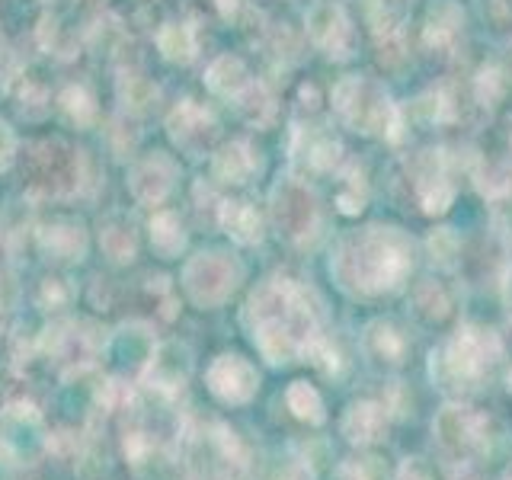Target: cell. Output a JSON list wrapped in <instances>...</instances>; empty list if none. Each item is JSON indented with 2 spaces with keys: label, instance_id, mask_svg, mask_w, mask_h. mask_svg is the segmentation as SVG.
<instances>
[{
  "label": "cell",
  "instance_id": "obj_36",
  "mask_svg": "<svg viewBox=\"0 0 512 480\" xmlns=\"http://www.w3.org/2000/svg\"><path fill=\"white\" fill-rule=\"evenodd\" d=\"M381 404H384V410H388V416H397V420H407V416L413 413L410 410V397H407L404 388H400V381L391 384V391L384 394Z\"/></svg>",
  "mask_w": 512,
  "mask_h": 480
},
{
  "label": "cell",
  "instance_id": "obj_45",
  "mask_svg": "<svg viewBox=\"0 0 512 480\" xmlns=\"http://www.w3.org/2000/svg\"><path fill=\"white\" fill-rule=\"evenodd\" d=\"M500 480H512V464H509V468H506V474H503Z\"/></svg>",
  "mask_w": 512,
  "mask_h": 480
},
{
  "label": "cell",
  "instance_id": "obj_10",
  "mask_svg": "<svg viewBox=\"0 0 512 480\" xmlns=\"http://www.w3.org/2000/svg\"><path fill=\"white\" fill-rule=\"evenodd\" d=\"M42 445V413L29 400H10L0 410V445L7 455H23L29 445Z\"/></svg>",
  "mask_w": 512,
  "mask_h": 480
},
{
  "label": "cell",
  "instance_id": "obj_21",
  "mask_svg": "<svg viewBox=\"0 0 512 480\" xmlns=\"http://www.w3.org/2000/svg\"><path fill=\"white\" fill-rule=\"evenodd\" d=\"M100 247L112 263H132L138 250L132 221H125L122 215H112L100 231Z\"/></svg>",
  "mask_w": 512,
  "mask_h": 480
},
{
  "label": "cell",
  "instance_id": "obj_18",
  "mask_svg": "<svg viewBox=\"0 0 512 480\" xmlns=\"http://www.w3.org/2000/svg\"><path fill=\"white\" fill-rule=\"evenodd\" d=\"M218 221H221V228L244 247L260 244L263 240V218L256 215V208L247 202H221Z\"/></svg>",
  "mask_w": 512,
  "mask_h": 480
},
{
  "label": "cell",
  "instance_id": "obj_43",
  "mask_svg": "<svg viewBox=\"0 0 512 480\" xmlns=\"http://www.w3.org/2000/svg\"><path fill=\"white\" fill-rule=\"evenodd\" d=\"M503 298H506V311H509V317H512V266H509L506 282H503Z\"/></svg>",
  "mask_w": 512,
  "mask_h": 480
},
{
  "label": "cell",
  "instance_id": "obj_44",
  "mask_svg": "<svg viewBox=\"0 0 512 480\" xmlns=\"http://www.w3.org/2000/svg\"><path fill=\"white\" fill-rule=\"evenodd\" d=\"M218 10H221L224 16H234V13H237V0H218Z\"/></svg>",
  "mask_w": 512,
  "mask_h": 480
},
{
  "label": "cell",
  "instance_id": "obj_2",
  "mask_svg": "<svg viewBox=\"0 0 512 480\" xmlns=\"http://www.w3.org/2000/svg\"><path fill=\"white\" fill-rule=\"evenodd\" d=\"M500 359H503L500 336L487 327L464 324L445 346L429 352V378L442 394L461 400L474 394L490 378Z\"/></svg>",
  "mask_w": 512,
  "mask_h": 480
},
{
  "label": "cell",
  "instance_id": "obj_4",
  "mask_svg": "<svg viewBox=\"0 0 512 480\" xmlns=\"http://www.w3.org/2000/svg\"><path fill=\"white\" fill-rule=\"evenodd\" d=\"M432 436H436L445 455H452L458 461L471 455H484V452L490 455L493 420L487 413L468 407L464 400H448L436 413V420H432Z\"/></svg>",
  "mask_w": 512,
  "mask_h": 480
},
{
  "label": "cell",
  "instance_id": "obj_32",
  "mask_svg": "<svg viewBox=\"0 0 512 480\" xmlns=\"http://www.w3.org/2000/svg\"><path fill=\"white\" fill-rule=\"evenodd\" d=\"M477 96H480V103L484 106H493L496 100L503 96V77L496 68H487V71H480L477 77Z\"/></svg>",
  "mask_w": 512,
  "mask_h": 480
},
{
  "label": "cell",
  "instance_id": "obj_42",
  "mask_svg": "<svg viewBox=\"0 0 512 480\" xmlns=\"http://www.w3.org/2000/svg\"><path fill=\"white\" fill-rule=\"evenodd\" d=\"M279 480H311V474L301 468V464H292V468H288Z\"/></svg>",
  "mask_w": 512,
  "mask_h": 480
},
{
  "label": "cell",
  "instance_id": "obj_39",
  "mask_svg": "<svg viewBox=\"0 0 512 480\" xmlns=\"http://www.w3.org/2000/svg\"><path fill=\"white\" fill-rule=\"evenodd\" d=\"M13 154H16V138L10 132V125L0 122V170H7L13 164Z\"/></svg>",
  "mask_w": 512,
  "mask_h": 480
},
{
  "label": "cell",
  "instance_id": "obj_1",
  "mask_svg": "<svg viewBox=\"0 0 512 480\" xmlns=\"http://www.w3.org/2000/svg\"><path fill=\"white\" fill-rule=\"evenodd\" d=\"M413 269V244L407 234L394 228H365L340 240L330 276L346 295L375 298L394 292L407 282Z\"/></svg>",
  "mask_w": 512,
  "mask_h": 480
},
{
  "label": "cell",
  "instance_id": "obj_3",
  "mask_svg": "<svg viewBox=\"0 0 512 480\" xmlns=\"http://www.w3.org/2000/svg\"><path fill=\"white\" fill-rule=\"evenodd\" d=\"M333 106L340 109V116L349 128H356L362 135L388 132L397 138L400 128V112L388 100L384 87H378L368 77H346L333 90Z\"/></svg>",
  "mask_w": 512,
  "mask_h": 480
},
{
  "label": "cell",
  "instance_id": "obj_7",
  "mask_svg": "<svg viewBox=\"0 0 512 480\" xmlns=\"http://www.w3.org/2000/svg\"><path fill=\"white\" fill-rule=\"evenodd\" d=\"M205 384L221 404L244 407L260 391V372H256V365L250 359L237 356V352H224V356H218L208 365Z\"/></svg>",
  "mask_w": 512,
  "mask_h": 480
},
{
  "label": "cell",
  "instance_id": "obj_40",
  "mask_svg": "<svg viewBox=\"0 0 512 480\" xmlns=\"http://www.w3.org/2000/svg\"><path fill=\"white\" fill-rule=\"evenodd\" d=\"M336 205H340L343 215H359L365 208V196L359 189L356 192H340V196H336Z\"/></svg>",
  "mask_w": 512,
  "mask_h": 480
},
{
  "label": "cell",
  "instance_id": "obj_23",
  "mask_svg": "<svg viewBox=\"0 0 512 480\" xmlns=\"http://www.w3.org/2000/svg\"><path fill=\"white\" fill-rule=\"evenodd\" d=\"M253 170H256V157L250 154L244 141H234L215 154V176L224 183H247Z\"/></svg>",
  "mask_w": 512,
  "mask_h": 480
},
{
  "label": "cell",
  "instance_id": "obj_14",
  "mask_svg": "<svg viewBox=\"0 0 512 480\" xmlns=\"http://www.w3.org/2000/svg\"><path fill=\"white\" fill-rule=\"evenodd\" d=\"M308 32L314 45L324 48L327 55L346 58L352 48V26L346 20V13L336 4H317L308 13Z\"/></svg>",
  "mask_w": 512,
  "mask_h": 480
},
{
  "label": "cell",
  "instance_id": "obj_20",
  "mask_svg": "<svg viewBox=\"0 0 512 480\" xmlns=\"http://www.w3.org/2000/svg\"><path fill=\"white\" fill-rule=\"evenodd\" d=\"M285 407L292 410L295 420L308 423V426H324L327 423V407L324 397L308 381H292L285 388Z\"/></svg>",
  "mask_w": 512,
  "mask_h": 480
},
{
  "label": "cell",
  "instance_id": "obj_19",
  "mask_svg": "<svg viewBox=\"0 0 512 480\" xmlns=\"http://www.w3.org/2000/svg\"><path fill=\"white\" fill-rule=\"evenodd\" d=\"M205 84H208V90H212V93L231 96V100H234V96L244 93L253 84V80H250V74L244 68V61L234 58V55H221V58L212 61V68H208Z\"/></svg>",
  "mask_w": 512,
  "mask_h": 480
},
{
  "label": "cell",
  "instance_id": "obj_16",
  "mask_svg": "<svg viewBox=\"0 0 512 480\" xmlns=\"http://www.w3.org/2000/svg\"><path fill=\"white\" fill-rule=\"evenodd\" d=\"M87 324H64V327H55V336H48L45 340V349L52 352V356L64 365H87L96 352V340L90 333H84Z\"/></svg>",
  "mask_w": 512,
  "mask_h": 480
},
{
  "label": "cell",
  "instance_id": "obj_15",
  "mask_svg": "<svg viewBox=\"0 0 512 480\" xmlns=\"http://www.w3.org/2000/svg\"><path fill=\"white\" fill-rule=\"evenodd\" d=\"M362 349H365V356L372 359L375 365L400 368V365L407 362L410 343H407V336L400 333L394 324H388V320H372V324L362 330Z\"/></svg>",
  "mask_w": 512,
  "mask_h": 480
},
{
  "label": "cell",
  "instance_id": "obj_26",
  "mask_svg": "<svg viewBox=\"0 0 512 480\" xmlns=\"http://www.w3.org/2000/svg\"><path fill=\"white\" fill-rule=\"evenodd\" d=\"M151 244L164 260H173V256L186 247V231H183L180 218L173 212H157L151 218Z\"/></svg>",
  "mask_w": 512,
  "mask_h": 480
},
{
  "label": "cell",
  "instance_id": "obj_8",
  "mask_svg": "<svg viewBox=\"0 0 512 480\" xmlns=\"http://www.w3.org/2000/svg\"><path fill=\"white\" fill-rule=\"evenodd\" d=\"M189 372H192L189 349L180 343H164L151 349L148 368H144V381H148V388H154L157 394L173 397L186 388Z\"/></svg>",
  "mask_w": 512,
  "mask_h": 480
},
{
  "label": "cell",
  "instance_id": "obj_29",
  "mask_svg": "<svg viewBox=\"0 0 512 480\" xmlns=\"http://www.w3.org/2000/svg\"><path fill=\"white\" fill-rule=\"evenodd\" d=\"M119 93H122L125 106H128V109H135V112H141V109H151V103L157 100V87L151 84V80L135 77V74H128V77L122 80Z\"/></svg>",
  "mask_w": 512,
  "mask_h": 480
},
{
  "label": "cell",
  "instance_id": "obj_17",
  "mask_svg": "<svg viewBox=\"0 0 512 480\" xmlns=\"http://www.w3.org/2000/svg\"><path fill=\"white\" fill-rule=\"evenodd\" d=\"M39 247L52 256V260H61V263L84 260L87 234L80 224H48V228L39 231Z\"/></svg>",
  "mask_w": 512,
  "mask_h": 480
},
{
  "label": "cell",
  "instance_id": "obj_11",
  "mask_svg": "<svg viewBox=\"0 0 512 480\" xmlns=\"http://www.w3.org/2000/svg\"><path fill=\"white\" fill-rule=\"evenodd\" d=\"M170 138L180 144L189 154H202L212 148V141L218 138V122L212 119V112H205L196 103H180L167 119Z\"/></svg>",
  "mask_w": 512,
  "mask_h": 480
},
{
  "label": "cell",
  "instance_id": "obj_24",
  "mask_svg": "<svg viewBox=\"0 0 512 480\" xmlns=\"http://www.w3.org/2000/svg\"><path fill=\"white\" fill-rule=\"evenodd\" d=\"M413 314L423 320V324H442L452 311V301H448L445 288L439 282H420L413 288Z\"/></svg>",
  "mask_w": 512,
  "mask_h": 480
},
{
  "label": "cell",
  "instance_id": "obj_12",
  "mask_svg": "<svg viewBox=\"0 0 512 480\" xmlns=\"http://www.w3.org/2000/svg\"><path fill=\"white\" fill-rule=\"evenodd\" d=\"M388 426H391V416L384 410V404H378V400H356V404H349L343 413L340 436L349 445L368 448L388 439Z\"/></svg>",
  "mask_w": 512,
  "mask_h": 480
},
{
  "label": "cell",
  "instance_id": "obj_25",
  "mask_svg": "<svg viewBox=\"0 0 512 480\" xmlns=\"http://www.w3.org/2000/svg\"><path fill=\"white\" fill-rule=\"evenodd\" d=\"M461 32V10L452 0H442L439 7H432L429 23H426V42L436 48H448Z\"/></svg>",
  "mask_w": 512,
  "mask_h": 480
},
{
  "label": "cell",
  "instance_id": "obj_22",
  "mask_svg": "<svg viewBox=\"0 0 512 480\" xmlns=\"http://www.w3.org/2000/svg\"><path fill=\"white\" fill-rule=\"evenodd\" d=\"M157 48H160V55H164L167 61L186 64V61L196 58V52H199L196 29L186 26V23H167V26H160V32H157Z\"/></svg>",
  "mask_w": 512,
  "mask_h": 480
},
{
  "label": "cell",
  "instance_id": "obj_35",
  "mask_svg": "<svg viewBox=\"0 0 512 480\" xmlns=\"http://www.w3.org/2000/svg\"><path fill=\"white\" fill-rule=\"evenodd\" d=\"M394 480H436V477H432V468H429L426 458L413 455V458H404L397 464Z\"/></svg>",
  "mask_w": 512,
  "mask_h": 480
},
{
  "label": "cell",
  "instance_id": "obj_5",
  "mask_svg": "<svg viewBox=\"0 0 512 480\" xmlns=\"http://www.w3.org/2000/svg\"><path fill=\"white\" fill-rule=\"evenodd\" d=\"M244 269L228 253H199L183 269V285L199 308H218L231 298Z\"/></svg>",
  "mask_w": 512,
  "mask_h": 480
},
{
  "label": "cell",
  "instance_id": "obj_28",
  "mask_svg": "<svg viewBox=\"0 0 512 480\" xmlns=\"http://www.w3.org/2000/svg\"><path fill=\"white\" fill-rule=\"evenodd\" d=\"M237 100V109L244 112V119L247 122H256V125H266L269 116H272V100H269V93L260 87V84H250L240 96H234Z\"/></svg>",
  "mask_w": 512,
  "mask_h": 480
},
{
  "label": "cell",
  "instance_id": "obj_27",
  "mask_svg": "<svg viewBox=\"0 0 512 480\" xmlns=\"http://www.w3.org/2000/svg\"><path fill=\"white\" fill-rule=\"evenodd\" d=\"M301 359H304V362H311L314 368H320V372H324V375H340V368H343L340 352L333 349V343L327 340L324 333H314L311 340L304 343Z\"/></svg>",
  "mask_w": 512,
  "mask_h": 480
},
{
  "label": "cell",
  "instance_id": "obj_31",
  "mask_svg": "<svg viewBox=\"0 0 512 480\" xmlns=\"http://www.w3.org/2000/svg\"><path fill=\"white\" fill-rule=\"evenodd\" d=\"M336 160H340V144L333 138H317L308 148V164L314 170H330V167H336Z\"/></svg>",
  "mask_w": 512,
  "mask_h": 480
},
{
  "label": "cell",
  "instance_id": "obj_13",
  "mask_svg": "<svg viewBox=\"0 0 512 480\" xmlns=\"http://www.w3.org/2000/svg\"><path fill=\"white\" fill-rule=\"evenodd\" d=\"M176 180V164L167 154H151L135 164L132 176H128V186H132V196L144 205H160L167 199V192L173 189Z\"/></svg>",
  "mask_w": 512,
  "mask_h": 480
},
{
  "label": "cell",
  "instance_id": "obj_33",
  "mask_svg": "<svg viewBox=\"0 0 512 480\" xmlns=\"http://www.w3.org/2000/svg\"><path fill=\"white\" fill-rule=\"evenodd\" d=\"M429 250H432V260L439 263H452V256L458 253V240L452 234V228H442L429 237Z\"/></svg>",
  "mask_w": 512,
  "mask_h": 480
},
{
  "label": "cell",
  "instance_id": "obj_46",
  "mask_svg": "<svg viewBox=\"0 0 512 480\" xmlns=\"http://www.w3.org/2000/svg\"><path fill=\"white\" fill-rule=\"evenodd\" d=\"M509 391H512V384H509Z\"/></svg>",
  "mask_w": 512,
  "mask_h": 480
},
{
  "label": "cell",
  "instance_id": "obj_41",
  "mask_svg": "<svg viewBox=\"0 0 512 480\" xmlns=\"http://www.w3.org/2000/svg\"><path fill=\"white\" fill-rule=\"evenodd\" d=\"M452 480H487V474H484V468H480L474 458H464V461H458Z\"/></svg>",
  "mask_w": 512,
  "mask_h": 480
},
{
  "label": "cell",
  "instance_id": "obj_38",
  "mask_svg": "<svg viewBox=\"0 0 512 480\" xmlns=\"http://www.w3.org/2000/svg\"><path fill=\"white\" fill-rule=\"evenodd\" d=\"M16 74H20V61H16V55L10 52V48L0 45V93L13 84Z\"/></svg>",
  "mask_w": 512,
  "mask_h": 480
},
{
  "label": "cell",
  "instance_id": "obj_6",
  "mask_svg": "<svg viewBox=\"0 0 512 480\" xmlns=\"http://www.w3.org/2000/svg\"><path fill=\"white\" fill-rule=\"evenodd\" d=\"M272 218H276L279 231L288 240L304 244V240L317 234V224H320L314 192L301 180H282L276 192H272Z\"/></svg>",
  "mask_w": 512,
  "mask_h": 480
},
{
  "label": "cell",
  "instance_id": "obj_9",
  "mask_svg": "<svg viewBox=\"0 0 512 480\" xmlns=\"http://www.w3.org/2000/svg\"><path fill=\"white\" fill-rule=\"evenodd\" d=\"M32 186L42 192H71L77 186V157L61 144L45 141L32 151Z\"/></svg>",
  "mask_w": 512,
  "mask_h": 480
},
{
  "label": "cell",
  "instance_id": "obj_34",
  "mask_svg": "<svg viewBox=\"0 0 512 480\" xmlns=\"http://www.w3.org/2000/svg\"><path fill=\"white\" fill-rule=\"evenodd\" d=\"M151 452H154V442L148 439V432H128L125 436V458L132 461V464H144L151 458Z\"/></svg>",
  "mask_w": 512,
  "mask_h": 480
},
{
  "label": "cell",
  "instance_id": "obj_30",
  "mask_svg": "<svg viewBox=\"0 0 512 480\" xmlns=\"http://www.w3.org/2000/svg\"><path fill=\"white\" fill-rule=\"evenodd\" d=\"M61 106L64 112L77 122V125H90L96 119V106L90 100V93L84 87H68L61 93Z\"/></svg>",
  "mask_w": 512,
  "mask_h": 480
},
{
  "label": "cell",
  "instance_id": "obj_37",
  "mask_svg": "<svg viewBox=\"0 0 512 480\" xmlns=\"http://www.w3.org/2000/svg\"><path fill=\"white\" fill-rule=\"evenodd\" d=\"M68 298H71V288L64 285V279H48L42 285V304H45V308H64Z\"/></svg>",
  "mask_w": 512,
  "mask_h": 480
}]
</instances>
